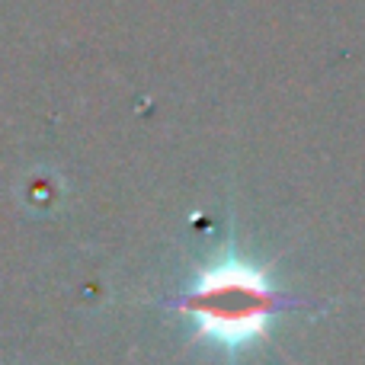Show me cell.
Listing matches in <instances>:
<instances>
[{"label": "cell", "mask_w": 365, "mask_h": 365, "mask_svg": "<svg viewBox=\"0 0 365 365\" xmlns=\"http://www.w3.org/2000/svg\"><path fill=\"white\" fill-rule=\"evenodd\" d=\"M173 308L189 321L192 340L240 356L269 334L282 298L263 266L231 250L202 266Z\"/></svg>", "instance_id": "cell-1"}]
</instances>
